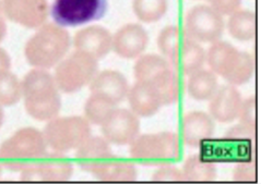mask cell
Returning <instances> with one entry per match:
<instances>
[{"label":"cell","instance_id":"83f0119b","mask_svg":"<svg viewBox=\"0 0 261 184\" xmlns=\"http://www.w3.org/2000/svg\"><path fill=\"white\" fill-rule=\"evenodd\" d=\"M257 114H256V99L255 97H249L243 101L239 119L240 124L247 126L249 128L256 129V122H257Z\"/></svg>","mask_w":261,"mask_h":184},{"label":"cell","instance_id":"3957f363","mask_svg":"<svg viewBox=\"0 0 261 184\" xmlns=\"http://www.w3.org/2000/svg\"><path fill=\"white\" fill-rule=\"evenodd\" d=\"M69 46L63 26L49 24L41 28L27 45V56L36 66L49 67L61 58Z\"/></svg>","mask_w":261,"mask_h":184},{"label":"cell","instance_id":"8992f818","mask_svg":"<svg viewBox=\"0 0 261 184\" xmlns=\"http://www.w3.org/2000/svg\"><path fill=\"white\" fill-rule=\"evenodd\" d=\"M200 157L203 162L218 163H245L252 160V140L235 139L224 136L222 139L204 140L200 145Z\"/></svg>","mask_w":261,"mask_h":184},{"label":"cell","instance_id":"d6986e66","mask_svg":"<svg viewBox=\"0 0 261 184\" xmlns=\"http://www.w3.org/2000/svg\"><path fill=\"white\" fill-rule=\"evenodd\" d=\"M227 29L237 41H250L256 35L257 18L254 11L247 9H239L229 14L227 21Z\"/></svg>","mask_w":261,"mask_h":184},{"label":"cell","instance_id":"8fae6325","mask_svg":"<svg viewBox=\"0 0 261 184\" xmlns=\"http://www.w3.org/2000/svg\"><path fill=\"white\" fill-rule=\"evenodd\" d=\"M214 121L210 114L203 111L188 112L181 121L182 141L190 147H199L204 140L212 137Z\"/></svg>","mask_w":261,"mask_h":184},{"label":"cell","instance_id":"ac0fdd59","mask_svg":"<svg viewBox=\"0 0 261 184\" xmlns=\"http://www.w3.org/2000/svg\"><path fill=\"white\" fill-rule=\"evenodd\" d=\"M48 134L54 146L68 148L82 140L86 134V128L79 121H60L50 127Z\"/></svg>","mask_w":261,"mask_h":184},{"label":"cell","instance_id":"6da1fadb","mask_svg":"<svg viewBox=\"0 0 261 184\" xmlns=\"http://www.w3.org/2000/svg\"><path fill=\"white\" fill-rule=\"evenodd\" d=\"M210 70L234 86L247 83L254 75L255 61L250 53L241 51L224 41L211 44L205 52Z\"/></svg>","mask_w":261,"mask_h":184},{"label":"cell","instance_id":"e0dca14e","mask_svg":"<svg viewBox=\"0 0 261 184\" xmlns=\"http://www.w3.org/2000/svg\"><path fill=\"white\" fill-rule=\"evenodd\" d=\"M188 76V94L196 101H210L219 88L217 74L211 70L200 69Z\"/></svg>","mask_w":261,"mask_h":184},{"label":"cell","instance_id":"5bb4252c","mask_svg":"<svg viewBox=\"0 0 261 184\" xmlns=\"http://www.w3.org/2000/svg\"><path fill=\"white\" fill-rule=\"evenodd\" d=\"M74 44L90 56L102 57L109 52L113 42L109 30L99 26H90L76 33Z\"/></svg>","mask_w":261,"mask_h":184},{"label":"cell","instance_id":"277c9868","mask_svg":"<svg viewBox=\"0 0 261 184\" xmlns=\"http://www.w3.org/2000/svg\"><path fill=\"white\" fill-rule=\"evenodd\" d=\"M107 0H54L50 14L59 26H78L103 18Z\"/></svg>","mask_w":261,"mask_h":184},{"label":"cell","instance_id":"4dcf8cb0","mask_svg":"<svg viewBox=\"0 0 261 184\" xmlns=\"http://www.w3.org/2000/svg\"><path fill=\"white\" fill-rule=\"evenodd\" d=\"M255 132L256 129L249 128L245 125L239 124L237 126L233 127L232 129H229L226 132L225 136L228 137H235V139H251L254 140L255 137Z\"/></svg>","mask_w":261,"mask_h":184},{"label":"cell","instance_id":"2e32d148","mask_svg":"<svg viewBox=\"0 0 261 184\" xmlns=\"http://www.w3.org/2000/svg\"><path fill=\"white\" fill-rule=\"evenodd\" d=\"M148 83L154 91L161 106H171L179 98V79L171 68L165 69Z\"/></svg>","mask_w":261,"mask_h":184},{"label":"cell","instance_id":"9c48e42d","mask_svg":"<svg viewBox=\"0 0 261 184\" xmlns=\"http://www.w3.org/2000/svg\"><path fill=\"white\" fill-rule=\"evenodd\" d=\"M104 132L112 142L132 144L140 132L138 116L129 110H117L110 114Z\"/></svg>","mask_w":261,"mask_h":184},{"label":"cell","instance_id":"d4e9b609","mask_svg":"<svg viewBox=\"0 0 261 184\" xmlns=\"http://www.w3.org/2000/svg\"><path fill=\"white\" fill-rule=\"evenodd\" d=\"M104 178L120 181H134L137 179V170L130 163H117L106 166L99 170Z\"/></svg>","mask_w":261,"mask_h":184},{"label":"cell","instance_id":"7a4b0ae2","mask_svg":"<svg viewBox=\"0 0 261 184\" xmlns=\"http://www.w3.org/2000/svg\"><path fill=\"white\" fill-rule=\"evenodd\" d=\"M130 154L143 166L171 165L179 157V139L173 132L138 135L132 143Z\"/></svg>","mask_w":261,"mask_h":184},{"label":"cell","instance_id":"9a60e30c","mask_svg":"<svg viewBox=\"0 0 261 184\" xmlns=\"http://www.w3.org/2000/svg\"><path fill=\"white\" fill-rule=\"evenodd\" d=\"M132 111L140 117H151L160 110L161 106L154 91L148 83L137 82L128 91Z\"/></svg>","mask_w":261,"mask_h":184},{"label":"cell","instance_id":"52a82bcc","mask_svg":"<svg viewBox=\"0 0 261 184\" xmlns=\"http://www.w3.org/2000/svg\"><path fill=\"white\" fill-rule=\"evenodd\" d=\"M149 44V34L138 23H129L121 26L115 34L113 46L119 56L124 58H137L142 55Z\"/></svg>","mask_w":261,"mask_h":184},{"label":"cell","instance_id":"cb8c5ba5","mask_svg":"<svg viewBox=\"0 0 261 184\" xmlns=\"http://www.w3.org/2000/svg\"><path fill=\"white\" fill-rule=\"evenodd\" d=\"M185 32L181 33V29L176 25H167L161 30L158 36V47L163 56L170 60L179 46L182 38L185 37Z\"/></svg>","mask_w":261,"mask_h":184},{"label":"cell","instance_id":"4fadbf2b","mask_svg":"<svg viewBox=\"0 0 261 184\" xmlns=\"http://www.w3.org/2000/svg\"><path fill=\"white\" fill-rule=\"evenodd\" d=\"M10 17L27 26H37L47 15L46 0H7Z\"/></svg>","mask_w":261,"mask_h":184},{"label":"cell","instance_id":"44dd1931","mask_svg":"<svg viewBox=\"0 0 261 184\" xmlns=\"http://www.w3.org/2000/svg\"><path fill=\"white\" fill-rule=\"evenodd\" d=\"M182 173L185 181L211 182L217 179V168L214 164L203 162L199 155H193L184 164Z\"/></svg>","mask_w":261,"mask_h":184},{"label":"cell","instance_id":"4316f807","mask_svg":"<svg viewBox=\"0 0 261 184\" xmlns=\"http://www.w3.org/2000/svg\"><path fill=\"white\" fill-rule=\"evenodd\" d=\"M152 181L155 182H182L185 181L184 173L178 168L172 165H164L153 173Z\"/></svg>","mask_w":261,"mask_h":184},{"label":"cell","instance_id":"f1b7e54d","mask_svg":"<svg viewBox=\"0 0 261 184\" xmlns=\"http://www.w3.org/2000/svg\"><path fill=\"white\" fill-rule=\"evenodd\" d=\"M233 180L237 182H255L257 180L256 164L252 160L237 164L233 172Z\"/></svg>","mask_w":261,"mask_h":184},{"label":"cell","instance_id":"603a6c76","mask_svg":"<svg viewBox=\"0 0 261 184\" xmlns=\"http://www.w3.org/2000/svg\"><path fill=\"white\" fill-rule=\"evenodd\" d=\"M133 8L140 21L152 23L164 17L167 12L168 0H134Z\"/></svg>","mask_w":261,"mask_h":184},{"label":"cell","instance_id":"30bf717a","mask_svg":"<svg viewBox=\"0 0 261 184\" xmlns=\"http://www.w3.org/2000/svg\"><path fill=\"white\" fill-rule=\"evenodd\" d=\"M95 63L86 52H78L60 66L58 78L61 86L66 89L78 87L92 74Z\"/></svg>","mask_w":261,"mask_h":184},{"label":"cell","instance_id":"5b68a950","mask_svg":"<svg viewBox=\"0 0 261 184\" xmlns=\"http://www.w3.org/2000/svg\"><path fill=\"white\" fill-rule=\"evenodd\" d=\"M225 23L223 15L210 5H197L190 8L185 19V34L198 43H214L223 35Z\"/></svg>","mask_w":261,"mask_h":184},{"label":"cell","instance_id":"7402d4cb","mask_svg":"<svg viewBox=\"0 0 261 184\" xmlns=\"http://www.w3.org/2000/svg\"><path fill=\"white\" fill-rule=\"evenodd\" d=\"M171 68L170 63L155 53H147L138 58L135 65V75L137 82H149L160 72Z\"/></svg>","mask_w":261,"mask_h":184},{"label":"cell","instance_id":"ffe728a7","mask_svg":"<svg viewBox=\"0 0 261 184\" xmlns=\"http://www.w3.org/2000/svg\"><path fill=\"white\" fill-rule=\"evenodd\" d=\"M94 89L99 96L111 102H120L128 95V83L125 76L118 72H105L99 75L94 84Z\"/></svg>","mask_w":261,"mask_h":184},{"label":"cell","instance_id":"7c38bea8","mask_svg":"<svg viewBox=\"0 0 261 184\" xmlns=\"http://www.w3.org/2000/svg\"><path fill=\"white\" fill-rule=\"evenodd\" d=\"M170 61L176 70L184 75H190L202 69L205 51L200 43L185 35Z\"/></svg>","mask_w":261,"mask_h":184},{"label":"cell","instance_id":"484cf974","mask_svg":"<svg viewBox=\"0 0 261 184\" xmlns=\"http://www.w3.org/2000/svg\"><path fill=\"white\" fill-rule=\"evenodd\" d=\"M88 113L90 118L95 122L105 120L112 113V104L105 97L93 98L88 105Z\"/></svg>","mask_w":261,"mask_h":184},{"label":"cell","instance_id":"ba28073f","mask_svg":"<svg viewBox=\"0 0 261 184\" xmlns=\"http://www.w3.org/2000/svg\"><path fill=\"white\" fill-rule=\"evenodd\" d=\"M242 104L243 98L236 86L231 84L224 85L218 88L216 94L210 99V116L221 124L233 122L239 118Z\"/></svg>","mask_w":261,"mask_h":184},{"label":"cell","instance_id":"f546056e","mask_svg":"<svg viewBox=\"0 0 261 184\" xmlns=\"http://www.w3.org/2000/svg\"><path fill=\"white\" fill-rule=\"evenodd\" d=\"M222 15H229L240 9L242 0H206Z\"/></svg>","mask_w":261,"mask_h":184}]
</instances>
